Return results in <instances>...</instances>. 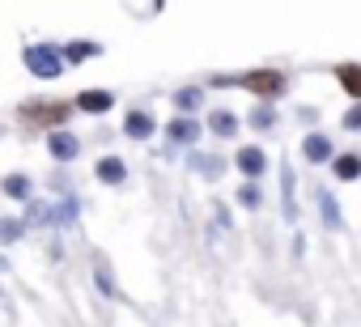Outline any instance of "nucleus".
Wrapping results in <instances>:
<instances>
[{
    "label": "nucleus",
    "mask_w": 361,
    "mask_h": 327,
    "mask_svg": "<svg viewBox=\"0 0 361 327\" xmlns=\"http://www.w3.org/2000/svg\"><path fill=\"white\" fill-rule=\"evenodd\" d=\"M26 64H30L35 77H56V73L64 68V56H60L56 47H30V51H26Z\"/></svg>",
    "instance_id": "1"
},
{
    "label": "nucleus",
    "mask_w": 361,
    "mask_h": 327,
    "mask_svg": "<svg viewBox=\"0 0 361 327\" xmlns=\"http://www.w3.org/2000/svg\"><path fill=\"white\" fill-rule=\"evenodd\" d=\"M247 85H251L255 94H264V98H276L285 81H281V73H251V77H247Z\"/></svg>",
    "instance_id": "2"
},
{
    "label": "nucleus",
    "mask_w": 361,
    "mask_h": 327,
    "mask_svg": "<svg viewBox=\"0 0 361 327\" xmlns=\"http://www.w3.org/2000/svg\"><path fill=\"white\" fill-rule=\"evenodd\" d=\"M238 171H243V175H251V179H255V175H264V153H259L255 144H251V149H238Z\"/></svg>",
    "instance_id": "3"
},
{
    "label": "nucleus",
    "mask_w": 361,
    "mask_h": 327,
    "mask_svg": "<svg viewBox=\"0 0 361 327\" xmlns=\"http://www.w3.org/2000/svg\"><path fill=\"white\" fill-rule=\"evenodd\" d=\"M111 102H115V98H111L106 90H85V94H81V111H94V115L111 111Z\"/></svg>",
    "instance_id": "4"
},
{
    "label": "nucleus",
    "mask_w": 361,
    "mask_h": 327,
    "mask_svg": "<svg viewBox=\"0 0 361 327\" xmlns=\"http://www.w3.org/2000/svg\"><path fill=\"white\" fill-rule=\"evenodd\" d=\"M302 153H306L310 161H327V157H331V140L314 132V136H306V144H302Z\"/></svg>",
    "instance_id": "5"
},
{
    "label": "nucleus",
    "mask_w": 361,
    "mask_h": 327,
    "mask_svg": "<svg viewBox=\"0 0 361 327\" xmlns=\"http://www.w3.org/2000/svg\"><path fill=\"white\" fill-rule=\"evenodd\" d=\"M98 179L102 183H123V161L119 157H102L98 161Z\"/></svg>",
    "instance_id": "6"
},
{
    "label": "nucleus",
    "mask_w": 361,
    "mask_h": 327,
    "mask_svg": "<svg viewBox=\"0 0 361 327\" xmlns=\"http://www.w3.org/2000/svg\"><path fill=\"white\" fill-rule=\"evenodd\" d=\"M51 153L68 161V157H77V140H73L68 132H56V136H51Z\"/></svg>",
    "instance_id": "7"
},
{
    "label": "nucleus",
    "mask_w": 361,
    "mask_h": 327,
    "mask_svg": "<svg viewBox=\"0 0 361 327\" xmlns=\"http://www.w3.org/2000/svg\"><path fill=\"white\" fill-rule=\"evenodd\" d=\"M209 123H213V132H221V136H230V132H238V119H234L230 111H217V115H213Z\"/></svg>",
    "instance_id": "8"
},
{
    "label": "nucleus",
    "mask_w": 361,
    "mask_h": 327,
    "mask_svg": "<svg viewBox=\"0 0 361 327\" xmlns=\"http://www.w3.org/2000/svg\"><path fill=\"white\" fill-rule=\"evenodd\" d=\"M196 132H200V128H196L192 119H174V123H170V136H174V140H196Z\"/></svg>",
    "instance_id": "9"
},
{
    "label": "nucleus",
    "mask_w": 361,
    "mask_h": 327,
    "mask_svg": "<svg viewBox=\"0 0 361 327\" xmlns=\"http://www.w3.org/2000/svg\"><path fill=\"white\" fill-rule=\"evenodd\" d=\"M357 171H361V161H357L353 153H344V157L336 161V175H340V179H357Z\"/></svg>",
    "instance_id": "10"
},
{
    "label": "nucleus",
    "mask_w": 361,
    "mask_h": 327,
    "mask_svg": "<svg viewBox=\"0 0 361 327\" xmlns=\"http://www.w3.org/2000/svg\"><path fill=\"white\" fill-rule=\"evenodd\" d=\"M26 119H51V123H60L64 119V106H30Z\"/></svg>",
    "instance_id": "11"
},
{
    "label": "nucleus",
    "mask_w": 361,
    "mask_h": 327,
    "mask_svg": "<svg viewBox=\"0 0 361 327\" xmlns=\"http://www.w3.org/2000/svg\"><path fill=\"white\" fill-rule=\"evenodd\" d=\"M5 192H9V196H18V200H26V196H30V179L9 175V179H5Z\"/></svg>",
    "instance_id": "12"
},
{
    "label": "nucleus",
    "mask_w": 361,
    "mask_h": 327,
    "mask_svg": "<svg viewBox=\"0 0 361 327\" xmlns=\"http://www.w3.org/2000/svg\"><path fill=\"white\" fill-rule=\"evenodd\" d=\"M128 132H132V136H149V132H153L149 115H140V111H136V115H128Z\"/></svg>",
    "instance_id": "13"
},
{
    "label": "nucleus",
    "mask_w": 361,
    "mask_h": 327,
    "mask_svg": "<svg viewBox=\"0 0 361 327\" xmlns=\"http://www.w3.org/2000/svg\"><path fill=\"white\" fill-rule=\"evenodd\" d=\"M174 102L183 106V111H192V106L200 102V90H178V94H174Z\"/></svg>",
    "instance_id": "14"
},
{
    "label": "nucleus",
    "mask_w": 361,
    "mask_h": 327,
    "mask_svg": "<svg viewBox=\"0 0 361 327\" xmlns=\"http://www.w3.org/2000/svg\"><path fill=\"white\" fill-rule=\"evenodd\" d=\"M340 81H344V90H348V94H357V68H353V64H344V68H340Z\"/></svg>",
    "instance_id": "15"
},
{
    "label": "nucleus",
    "mask_w": 361,
    "mask_h": 327,
    "mask_svg": "<svg viewBox=\"0 0 361 327\" xmlns=\"http://www.w3.org/2000/svg\"><path fill=\"white\" fill-rule=\"evenodd\" d=\"M85 56H94V43H73L68 47V60H85Z\"/></svg>",
    "instance_id": "16"
},
{
    "label": "nucleus",
    "mask_w": 361,
    "mask_h": 327,
    "mask_svg": "<svg viewBox=\"0 0 361 327\" xmlns=\"http://www.w3.org/2000/svg\"><path fill=\"white\" fill-rule=\"evenodd\" d=\"M0 238H5V242L18 238V221H0Z\"/></svg>",
    "instance_id": "17"
},
{
    "label": "nucleus",
    "mask_w": 361,
    "mask_h": 327,
    "mask_svg": "<svg viewBox=\"0 0 361 327\" xmlns=\"http://www.w3.org/2000/svg\"><path fill=\"white\" fill-rule=\"evenodd\" d=\"M268 123H272V111H268V106H264V111H255V128H268Z\"/></svg>",
    "instance_id": "18"
}]
</instances>
